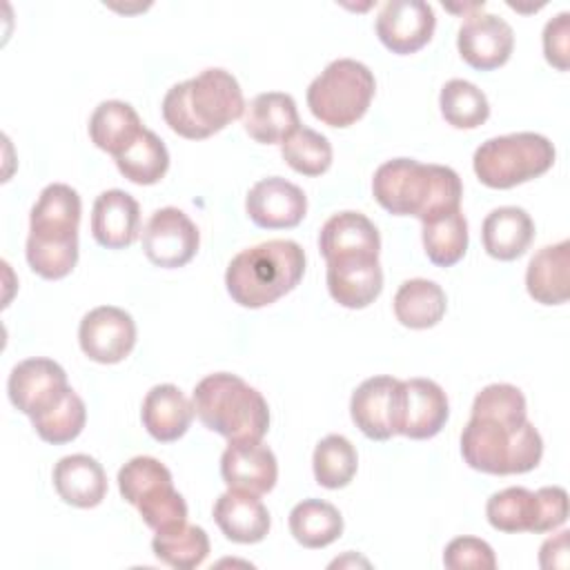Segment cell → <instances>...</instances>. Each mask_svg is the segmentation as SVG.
I'll return each mask as SVG.
<instances>
[{"instance_id": "35", "label": "cell", "mask_w": 570, "mask_h": 570, "mask_svg": "<svg viewBox=\"0 0 570 570\" xmlns=\"http://www.w3.org/2000/svg\"><path fill=\"white\" fill-rule=\"evenodd\" d=\"M312 468L318 485L327 490H338L354 479L358 456L354 445L343 434H327L314 448Z\"/></svg>"}, {"instance_id": "11", "label": "cell", "mask_w": 570, "mask_h": 570, "mask_svg": "<svg viewBox=\"0 0 570 570\" xmlns=\"http://www.w3.org/2000/svg\"><path fill=\"white\" fill-rule=\"evenodd\" d=\"M198 243V227L178 207L156 209L142 229L145 256L165 269L187 265L196 256Z\"/></svg>"}, {"instance_id": "19", "label": "cell", "mask_w": 570, "mask_h": 570, "mask_svg": "<svg viewBox=\"0 0 570 570\" xmlns=\"http://www.w3.org/2000/svg\"><path fill=\"white\" fill-rule=\"evenodd\" d=\"M220 476L229 490L265 494L276 485V456L261 441H232L220 456Z\"/></svg>"}, {"instance_id": "31", "label": "cell", "mask_w": 570, "mask_h": 570, "mask_svg": "<svg viewBox=\"0 0 570 570\" xmlns=\"http://www.w3.org/2000/svg\"><path fill=\"white\" fill-rule=\"evenodd\" d=\"M423 249L439 267H452L468 249V220L461 207L423 220Z\"/></svg>"}, {"instance_id": "3", "label": "cell", "mask_w": 570, "mask_h": 570, "mask_svg": "<svg viewBox=\"0 0 570 570\" xmlns=\"http://www.w3.org/2000/svg\"><path fill=\"white\" fill-rule=\"evenodd\" d=\"M80 196L65 183L47 185L29 216L27 263L47 281L65 278L78 263Z\"/></svg>"}, {"instance_id": "6", "label": "cell", "mask_w": 570, "mask_h": 570, "mask_svg": "<svg viewBox=\"0 0 570 570\" xmlns=\"http://www.w3.org/2000/svg\"><path fill=\"white\" fill-rule=\"evenodd\" d=\"M465 463L485 474H523L539 465L543 441L525 421L472 414L461 432Z\"/></svg>"}, {"instance_id": "8", "label": "cell", "mask_w": 570, "mask_h": 570, "mask_svg": "<svg viewBox=\"0 0 570 570\" xmlns=\"http://www.w3.org/2000/svg\"><path fill=\"white\" fill-rule=\"evenodd\" d=\"M374 73L358 60H332L307 87V107L323 125L350 127L361 120L374 98Z\"/></svg>"}, {"instance_id": "36", "label": "cell", "mask_w": 570, "mask_h": 570, "mask_svg": "<svg viewBox=\"0 0 570 570\" xmlns=\"http://www.w3.org/2000/svg\"><path fill=\"white\" fill-rule=\"evenodd\" d=\"M441 116L454 129H476L490 116V105L485 94L461 78H452L443 85L439 96Z\"/></svg>"}, {"instance_id": "29", "label": "cell", "mask_w": 570, "mask_h": 570, "mask_svg": "<svg viewBox=\"0 0 570 570\" xmlns=\"http://www.w3.org/2000/svg\"><path fill=\"white\" fill-rule=\"evenodd\" d=\"M142 129L145 127L136 109L122 100L100 102L89 118L91 142L111 156L125 151L140 136Z\"/></svg>"}, {"instance_id": "13", "label": "cell", "mask_w": 570, "mask_h": 570, "mask_svg": "<svg viewBox=\"0 0 570 570\" xmlns=\"http://www.w3.org/2000/svg\"><path fill=\"white\" fill-rule=\"evenodd\" d=\"M78 341L80 350L91 361L105 365L120 363L136 345V323L125 309L100 305L82 316Z\"/></svg>"}, {"instance_id": "16", "label": "cell", "mask_w": 570, "mask_h": 570, "mask_svg": "<svg viewBox=\"0 0 570 570\" xmlns=\"http://www.w3.org/2000/svg\"><path fill=\"white\" fill-rule=\"evenodd\" d=\"M436 18L423 0H390L376 16V36L385 49L407 56L425 47L434 33Z\"/></svg>"}, {"instance_id": "18", "label": "cell", "mask_w": 570, "mask_h": 570, "mask_svg": "<svg viewBox=\"0 0 570 570\" xmlns=\"http://www.w3.org/2000/svg\"><path fill=\"white\" fill-rule=\"evenodd\" d=\"M399 387L401 381L394 376H372L354 390L350 414L367 439L387 441L396 434Z\"/></svg>"}, {"instance_id": "21", "label": "cell", "mask_w": 570, "mask_h": 570, "mask_svg": "<svg viewBox=\"0 0 570 570\" xmlns=\"http://www.w3.org/2000/svg\"><path fill=\"white\" fill-rule=\"evenodd\" d=\"M140 232L138 200L122 189L102 191L91 209V234L107 249L129 247Z\"/></svg>"}, {"instance_id": "39", "label": "cell", "mask_w": 570, "mask_h": 570, "mask_svg": "<svg viewBox=\"0 0 570 570\" xmlns=\"http://www.w3.org/2000/svg\"><path fill=\"white\" fill-rule=\"evenodd\" d=\"M443 563L450 570H492L497 566V557L483 539L456 537L445 546Z\"/></svg>"}, {"instance_id": "30", "label": "cell", "mask_w": 570, "mask_h": 570, "mask_svg": "<svg viewBox=\"0 0 570 570\" xmlns=\"http://www.w3.org/2000/svg\"><path fill=\"white\" fill-rule=\"evenodd\" d=\"M448 307L445 292L428 278H410L394 294L396 321L412 330L434 327Z\"/></svg>"}, {"instance_id": "10", "label": "cell", "mask_w": 570, "mask_h": 570, "mask_svg": "<svg viewBox=\"0 0 570 570\" xmlns=\"http://www.w3.org/2000/svg\"><path fill=\"white\" fill-rule=\"evenodd\" d=\"M485 517L499 532H550L568 519V494L563 488H505L485 503Z\"/></svg>"}, {"instance_id": "37", "label": "cell", "mask_w": 570, "mask_h": 570, "mask_svg": "<svg viewBox=\"0 0 570 570\" xmlns=\"http://www.w3.org/2000/svg\"><path fill=\"white\" fill-rule=\"evenodd\" d=\"M85 421H87L85 401L69 387L51 410H47L40 416H33L31 425L42 441L62 445L73 441L82 432Z\"/></svg>"}, {"instance_id": "4", "label": "cell", "mask_w": 570, "mask_h": 570, "mask_svg": "<svg viewBox=\"0 0 570 570\" xmlns=\"http://www.w3.org/2000/svg\"><path fill=\"white\" fill-rule=\"evenodd\" d=\"M305 274V252L296 240L274 238L238 252L225 272L234 303L258 309L292 292Z\"/></svg>"}, {"instance_id": "27", "label": "cell", "mask_w": 570, "mask_h": 570, "mask_svg": "<svg viewBox=\"0 0 570 570\" xmlns=\"http://www.w3.org/2000/svg\"><path fill=\"white\" fill-rule=\"evenodd\" d=\"M53 488L73 508H96L107 494V474L89 454H69L53 465Z\"/></svg>"}, {"instance_id": "41", "label": "cell", "mask_w": 570, "mask_h": 570, "mask_svg": "<svg viewBox=\"0 0 570 570\" xmlns=\"http://www.w3.org/2000/svg\"><path fill=\"white\" fill-rule=\"evenodd\" d=\"M568 530L543 541L539 552L541 568H568Z\"/></svg>"}, {"instance_id": "15", "label": "cell", "mask_w": 570, "mask_h": 570, "mask_svg": "<svg viewBox=\"0 0 570 570\" xmlns=\"http://www.w3.org/2000/svg\"><path fill=\"white\" fill-rule=\"evenodd\" d=\"M481 9L465 16L463 24L459 27L456 47L470 67L492 71L508 62L514 49V31L503 18L483 13Z\"/></svg>"}, {"instance_id": "26", "label": "cell", "mask_w": 570, "mask_h": 570, "mask_svg": "<svg viewBox=\"0 0 570 570\" xmlns=\"http://www.w3.org/2000/svg\"><path fill=\"white\" fill-rule=\"evenodd\" d=\"M528 294L541 305H561L570 296V240L541 247L528 263Z\"/></svg>"}, {"instance_id": "24", "label": "cell", "mask_w": 570, "mask_h": 570, "mask_svg": "<svg viewBox=\"0 0 570 570\" xmlns=\"http://www.w3.org/2000/svg\"><path fill=\"white\" fill-rule=\"evenodd\" d=\"M243 127L256 142H285L301 127L294 98L283 91L258 94L249 100V105H245Z\"/></svg>"}, {"instance_id": "23", "label": "cell", "mask_w": 570, "mask_h": 570, "mask_svg": "<svg viewBox=\"0 0 570 570\" xmlns=\"http://www.w3.org/2000/svg\"><path fill=\"white\" fill-rule=\"evenodd\" d=\"M214 521L234 543H258L269 532V512L258 494L227 490L214 503Z\"/></svg>"}, {"instance_id": "5", "label": "cell", "mask_w": 570, "mask_h": 570, "mask_svg": "<svg viewBox=\"0 0 570 570\" xmlns=\"http://www.w3.org/2000/svg\"><path fill=\"white\" fill-rule=\"evenodd\" d=\"M194 414L200 423L232 441H261L269 428L265 396L229 372H216L194 387Z\"/></svg>"}, {"instance_id": "40", "label": "cell", "mask_w": 570, "mask_h": 570, "mask_svg": "<svg viewBox=\"0 0 570 570\" xmlns=\"http://www.w3.org/2000/svg\"><path fill=\"white\" fill-rule=\"evenodd\" d=\"M543 53L546 60L559 71L568 69L570 56V13L561 11L543 27Z\"/></svg>"}, {"instance_id": "22", "label": "cell", "mask_w": 570, "mask_h": 570, "mask_svg": "<svg viewBox=\"0 0 570 570\" xmlns=\"http://www.w3.org/2000/svg\"><path fill=\"white\" fill-rule=\"evenodd\" d=\"M327 289L330 296L347 307V309H363L383 289V269L379 258H338L327 263Z\"/></svg>"}, {"instance_id": "20", "label": "cell", "mask_w": 570, "mask_h": 570, "mask_svg": "<svg viewBox=\"0 0 570 570\" xmlns=\"http://www.w3.org/2000/svg\"><path fill=\"white\" fill-rule=\"evenodd\" d=\"M318 249L325 258H379L381 236L376 225L361 212H338L325 220L318 234Z\"/></svg>"}, {"instance_id": "12", "label": "cell", "mask_w": 570, "mask_h": 570, "mask_svg": "<svg viewBox=\"0 0 570 570\" xmlns=\"http://www.w3.org/2000/svg\"><path fill=\"white\" fill-rule=\"evenodd\" d=\"M67 390L69 385L65 370L56 361L42 356L20 361L11 370L7 383L9 401L29 419L51 410Z\"/></svg>"}, {"instance_id": "1", "label": "cell", "mask_w": 570, "mask_h": 570, "mask_svg": "<svg viewBox=\"0 0 570 570\" xmlns=\"http://www.w3.org/2000/svg\"><path fill=\"white\" fill-rule=\"evenodd\" d=\"M372 194L385 212L423 223L461 207L463 185L452 167L392 158L374 171Z\"/></svg>"}, {"instance_id": "2", "label": "cell", "mask_w": 570, "mask_h": 570, "mask_svg": "<svg viewBox=\"0 0 570 570\" xmlns=\"http://www.w3.org/2000/svg\"><path fill=\"white\" fill-rule=\"evenodd\" d=\"M243 114L240 85L220 67H209L196 78L174 85L163 98L165 122L174 134L189 140L209 138Z\"/></svg>"}, {"instance_id": "28", "label": "cell", "mask_w": 570, "mask_h": 570, "mask_svg": "<svg viewBox=\"0 0 570 570\" xmlns=\"http://www.w3.org/2000/svg\"><path fill=\"white\" fill-rule=\"evenodd\" d=\"M485 252L497 261H514L525 254L534 238V223L523 207L505 205L492 209L481 227Z\"/></svg>"}, {"instance_id": "32", "label": "cell", "mask_w": 570, "mask_h": 570, "mask_svg": "<svg viewBox=\"0 0 570 570\" xmlns=\"http://www.w3.org/2000/svg\"><path fill=\"white\" fill-rule=\"evenodd\" d=\"M289 532L305 548H325L343 532L341 512L321 499H305L289 512Z\"/></svg>"}, {"instance_id": "33", "label": "cell", "mask_w": 570, "mask_h": 570, "mask_svg": "<svg viewBox=\"0 0 570 570\" xmlns=\"http://www.w3.org/2000/svg\"><path fill=\"white\" fill-rule=\"evenodd\" d=\"M151 550L158 561L178 570H191L207 559L209 537L200 525H191L185 521L158 530L151 539Z\"/></svg>"}, {"instance_id": "38", "label": "cell", "mask_w": 570, "mask_h": 570, "mask_svg": "<svg viewBox=\"0 0 570 570\" xmlns=\"http://www.w3.org/2000/svg\"><path fill=\"white\" fill-rule=\"evenodd\" d=\"M283 160L303 176H321L332 165V145L330 140L309 129L298 127L285 142H281Z\"/></svg>"}, {"instance_id": "25", "label": "cell", "mask_w": 570, "mask_h": 570, "mask_svg": "<svg viewBox=\"0 0 570 570\" xmlns=\"http://www.w3.org/2000/svg\"><path fill=\"white\" fill-rule=\"evenodd\" d=\"M140 419L145 430L160 443L180 439L194 419V403L171 383L154 385L145 399Z\"/></svg>"}, {"instance_id": "7", "label": "cell", "mask_w": 570, "mask_h": 570, "mask_svg": "<svg viewBox=\"0 0 570 570\" xmlns=\"http://www.w3.org/2000/svg\"><path fill=\"white\" fill-rule=\"evenodd\" d=\"M554 163V145L534 131L490 138L474 151L476 178L492 189H510L546 174Z\"/></svg>"}, {"instance_id": "14", "label": "cell", "mask_w": 570, "mask_h": 570, "mask_svg": "<svg viewBox=\"0 0 570 570\" xmlns=\"http://www.w3.org/2000/svg\"><path fill=\"white\" fill-rule=\"evenodd\" d=\"M450 416L443 387L430 379H407L399 387L396 434L407 439L436 436Z\"/></svg>"}, {"instance_id": "17", "label": "cell", "mask_w": 570, "mask_h": 570, "mask_svg": "<svg viewBox=\"0 0 570 570\" xmlns=\"http://www.w3.org/2000/svg\"><path fill=\"white\" fill-rule=\"evenodd\" d=\"M245 209L252 223L263 229H289L303 220L307 198L298 185L281 176H269L247 191Z\"/></svg>"}, {"instance_id": "34", "label": "cell", "mask_w": 570, "mask_h": 570, "mask_svg": "<svg viewBox=\"0 0 570 570\" xmlns=\"http://www.w3.org/2000/svg\"><path fill=\"white\" fill-rule=\"evenodd\" d=\"M114 160L127 180L136 185H154L167 174L169 151L165 142L145 127L125 151L114 156Z\"/></svg>"}, {"instance_id": "9", "label": "cell", "mask_w": 570, "mask_h": 570, "mask_svg": "<svg viewBox=\"0 0 570 570\" xmlns=\"http://www.w3.org/2000/svg\"><path fill=\"white\" fill-rule=\"evenodd\" d=\"M120 497L131 503L151 530L187 521V503L176 492L171 472L154 456H134L118 470Z\"/></svg>"}]
</instances>
